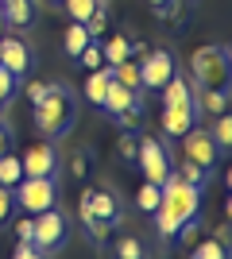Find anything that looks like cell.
I'll return each mask as SVG.
<instances>
[{
    "label": "cell",
    "instance_id": "obj_29",
    "mask_svg": "<svg viewBox=\"0 0 232 259\" xmlns=\"http://www.w3.org/2000/svg\"><path fill=\"white\" fill-rule=\"evenodd\" d=\"M77 62L85 66V70H101V66H105V58H101V39H89L85 51L77 54Z\"/></svg>",
    "mask_w": 232,
    "mask_h": 259
},
{
    "label": "cell",
    "instance_id": "obj_36",
    "mask_svg": "<svg viewBox=\"0 0 232 259\" xmlns=\"http://www.w3.org/2000/svg\"><path fill=\"white\" fill-rule=\"evenodd\" d=\"M47 85H51V81H39V77H35V81H27V101L35 105V101H39V97L47 93Z\"/></svg>",
    "mask_w": 232,
    "mask_h": 259
},
{
    "label": "cell",
    "instance_id": "obj_37",
    "mask_svg": "<svg viewBox=\"0 0 232 259\" xmlns=\"http://www.w3.org/2000/svg\"><path fill=\"white\" fill-rule=\"evenodd\" d=\"M35 8H47V4H55V0H31Z\"/></svg>",
    "mask_w": 232,
    "mask_h": 259
},
{
    "label": "cell",
    "instance_id": "obj_16",
    "mask_svg": "<svg viewBox=\"0 0 232 259\" xmlns=\"http://www.w3.org/2000/svg\"><path fill=\"white\" fill-rule=\"evenodd\" d=\"M109 81H112V66L89 70V77H85V101H89V105H97V108H101V101H105V89H109Z\"/></svg>",
    "mask_w": 232,
    "mask_h": 259
},
{
    "label": "cell",
    "instance_id": "obj_2",
    "mask_svg": "<svg viewBox=\"0 0 232 259\" xmlns=\"http://www.w3.org/2000/svg\"><path fill=\"white\" fill-rule=\"evenodd\" d=\"M35 132L43 136V140H62L70 128L77 124V93L70 85H58V81H51L47 85V93L39 101H35Z\"/></svg>",
    "mask_w": 232,
    "mask_h": 259
},
{
    "label": "cell",
    "instance_id": "obj_25",
    "mask_svg": "<svg viewBox=\"0 0 232 259\" xmlns=\"http://www.w3.org/2000/svg\"><path fill=\"white\" fill-rule=\"evenodd\" d=\"M62 12H66L74 23H85L93 12H97V0H62Z\"/></svg>",
    "mask_w": 232,
    "mask_h": 259
},
{
    "label": "cell",
    "instance_id": "obj_10",
    "mask_svg": "<svg viewBox=\"0 0 232 259\" xmlns=\"http://www.w3.org/2000/svg\"><path fill=\"white\" fill-rule=\"evenodd\" d=\"M23 162V178H47V174H58V147L51 140H35L27 151L20 155Z\"/></svg>",
    "mask_w": 232,
    "mask_h": 259
},
{
    "label": "cell",
    "instance_id": "obj_31",
    "mask_svg": "<svg viewBox=\"0 0 232 259\" xmlns=\"http://www.w3.org/2000/svg\"><path fill=\"white\" fill-rule=\"evenodd\" d=\"M12 232H16V244H31V240H35V217L23 213L20 221L12 225Z\"/></svg>",
    "mask_w": 232,
    "mask_h": 259
},
{
    "label": "cell",
    "instance_id": "obj_27",
    "mask_svg": "<svg viewBox=\"0 0 232 259\" xmlns=\"http://www.w3.org/2000/svg\"><path fill=\"white\" fill-rule=\"evenodd\" d=\"M135 147H140V132H120L116 136V155L124 162H135Z\"/></svg>",
    "mask_w": 232,
    "mask_h": 259
},
{
    "label": "cell",
    "instance_id": "obj_26",
    "mask_svg": "<svg viewBox=\"0 0 232 259\" xmlns=\"http://www.w3.org/2000/svg\"><path fill=\"white\" fill-rule=\"evenodd\" d=\"M89 159H93V155H89L85 147H74V151L66 155V170L74 174L77 182H81V178H85V174H89Z\"/></svg>",
    "mask_w": 232,
    "mask_h": 259
},
{
    "label": "cell",
    "instance_id": "obj_6",
    "mask_svg": "<svg viewBox=\"0 0 232 259\" xmlns=\"http://www.w3.org/2000/svg\"><path fill=\"white\" fill-rule=\"evenodd\" d=\"M66 240H70V225H66V213L62 209H43V213L35 217V248L43 251V255H55V251L66 248Z\"/></svg>",
    "mask_w": 232,
    "mask_h": 259
},
{
    "label": "cell",
    "instance_id": "obj_22",
    "mask_svg": "<svg viewBox=\"0 0 232 259\" xmlns=\"http://www.w3.org/2000/svg\"><path fill=\"white\" fill-rule=\"evenodd\" d=\"M112 120H116V128H120V132H140V124H144V105L120 108V112H112Z\"/></svg>",
    "mask_w": 232,
    "mask_h": 259
},
{
    "label": "cell",
    "instance_id": "obj_5",
    "mask_svg": "<svg viewBox=\"0 0 232 259\" xmlns=\"http://www.w3.org/2000/svg\"><path fill=\"white\" fill-rule=\"evenodd\" d=\"M135 166L144 170V182H155L163 186L174 170V162H170V151L163 147L159 136H140V147H135Z\"/></svg>",
    "mask_w": 232,
    "mask_h": 259
},
{
    "label": "cell",
    "instance_id": "obj_20",
    "mask_svg": "<svg viewBox=\"0 0 232 259\" xmlns=\"http://www.w3.org/2000/svg\"><path fill=\"white\" fill-rule=\"evenodd\" d=\"M85 43H89V31H85V23H74V20H70L66 35H62V51H66L70 58H77V54L85 51Z\"/></svg>",
    "mask_w": 232,
    "mask_h": 259
},
{
    "label": "cell",
    "instance_id": "obj_19",
    "mask_svg": "<svg viewBox=\"0 0 232 259\" xmlns=\"http://www.w3.org/2000/svg\"><path fill=\"white\" fill-rule=\"evenodd\" d=\"M170 174H174L178 182H186V186H198V190H201L205 182H209V170H201L198 162H190L186 155L178 159V170H170Z\"/></svg>",
    "mask_w": 232,
    "mask_h": 259
},
{
    "label": "cell",
    "instance_id": "obj_1",
    "mask_svg": "<svg viewBox=\"0 0 232 259\" xmlns=\"http://www.w3.org/2000/svg\"><path fill=\"white\" fill-rule=\"evenodd\" d=\"M159 190H163V201H159V209L151 213L155 217V232H159L163 240H174L178 228L201 213V190H198V186L178 182L174 174H170Z\"/></svg>",
    "mask_w": 232,
    "mask_h": 259
},
{
    "label": "cell",
    "instance_id": "obj_12",
    "mask_svg": "<svg viewBox=\"0 0 232 259\" xmlns=\"http://www.w3.org/2000/svg\"><path fill=\"white\" fill-rule=\"evenodd\" d=\"M159 93H163V105H170V108H194V81L182 77L178 70L166 77V85Z\"/></svg>",
    "mask_w": 232,
    "mask_h": 259
},
{
    "label": "cell",
    "instance_id": "obj_24",
    "mask_svg": "<svg viewBox=\"0 0 232 259\" xmlns=\"http://www.w3.org/2000/svg\"><path fill=\"white\" fill-rule=\"evenodd\" d=\"M213 120H217V124L209 128V136L217 140L221 151H228V147H232V116H228V112H221V116H213Z\"/></svg>",
    "mask_w": 232,
    "mask_h": 259
},
{
    "label": "cell",
    "instance_id": "obj_8",
    "mask_svg": "<svg viewBox=\"0 0 232 259\" xmlns=\"http://www.w3.org/2000/svg\"><path fill=\"white\" fill-rule=\"evenodd\" d=\"M174 70H178V66H174V58H170V51L151 47V51L140 58V89H144V93H159Z\"/></svg>",
    "mask_w": 232,
    "mask_h": 259
},
{
    "label": "cell",
    "instance_id": "obj_14",
    "mask_svg": "<svg viewBox=\"0 0 232 259\" xmlns=\"http://www.w3.org/2000/svg\"><path fill=\"white\" fill-rule=\"evenodd\" d=\"M132 105H144V89H128V85H120V81H109L101 108H105V112L112 116V112H120V108H132Z\"/></svg>",
    "mask_w": 232,
    "mask_h": 259
},
{
    "label": "cell",
    "instance_id": "obj_35",
    "mask_svg": "<svg viewBox=\"0 0 232 259\" xmlns=\"http://www.w3.org/2000/svg\"><path fill=\"white\" fill-rule=\"evenodd\" d=\"M4 151H12V124L0 116V155H4Z\"/></svg>",
    "mask_w": 232,
    "mask_h": 259
},
{
    "label": "cell",
    "instance_id": "obj_17",
    "mask_svg": "<svg viewBox=\"0 0 232 259\" xmlns=\"http://www.w3.org/2000/svg\"><path fill=\"white\" fill-rule=\"evenodd\" d=\"M155 12H159V23H163L166 31H178L186 23V0H163Z\"/></svg>",
    "mask_w": 232,
    "mask_h": 259
},
{
    "label": "cell",
    "instance_id": "obj_28",
    "mask_svg": "<svg viewBox=\"0 0 232 259\" xmlns=\"http://www.w3.org/2000/svg\"><path fill=\"white\" fill-rule=\"evenodd\" d=\"M85 31H89V39H105V35H109V8L93 12V16L85 20Z\"/></svg>",
    "mask_w": 232,
    "mask_h": 259
},
{
    "label": "cell",
    "instance_id": "obj_7",
    "mask_svg": "<svg viewBox=\"0 0 232 259\" xmlns=\"http://www.w3.org/2000/svg\"><path fill=\"white\" fill-rule=\"evenodd\" d=\"M178 140H182V155H186L190 162H198L201 170L213 174V166L221 162L224 151L217 147V140L209 136V124H205V128H201V124H194V128H190L186 136H178Z\"/></svg>",
    "mask_w": 232,
    "mask_h": 259
},
{
    "label": "cell",
    "instance_id": "obj_38",
    "mask_svg": "<svg viewBox=\"0 0 232 259\" xmlns=\"http://www.w3.org/2000/svg\"><path fill=\"white\" fill-rule=\"evenodd\" d=\"M4 27H8V23H4V8H0V35H4Z\"/></svg>",
    "mask_w": 232,
    "mask_h": 259
},
{
    "label": "cell",
    "instance_id": "obj_18",
    "mask_svg": "<svg viewBox=\"0 0 232 259\" xmlns=\"http://www.w3.org/2000/svg\"><path fill=\"white\" fill-rule=\"evenodd\" d=\"M20 178H23L20 155H16V151H4V155H0V186H4V190H16Z\"/></svg>",
    "mask_w": 232,
    "mask_h": 259
},
{
    "label": "cell",
    "instance_id": "obj_15",
    "mask_svg": "<svg viewBox=\"0 0 232 259\" xmlns=\"http://www.w3.org/2000/svg\"><path fill=\"white\" fill-rule=\"evenodd\" d=\"M0 8H4V23H8V27H27V23L35 20L31 0H0Z\"/></svg>",
    "mask_w": 232,
    "mask_h": 259
},
{
    "label": "cell",
    "instance_id": "obj_4",
    "mask_svg": "<svg viewBox=\"0 0 232 259\" xmlns=\"http://www.w3.org/2000/svg\"><path fill=\"white\" fill-rule=\"evenodd\" d=\"M190 81L205 89H228V47H198L190 58Z\"/></svg>",
    "mask_w": 232,
    "mask_h": 259
},
{
    "label": "cell",
    "instance_id": "obj_3",
    "mask_svg": "<svg viewBox=\"0 0 232 259\" xmlns=\"http://www.w3.org/2000/svg\"><path fill=\"white\" fill-rule=\"evenodd\" d=\"M58 194H62L58 174H47V178H20L16 190H12V201H16L20 213L39 217L43 209H55L58 205Z\"/></svg>",
    "mask_w": 232,
    "mask_h": 259
},
{
    "label": "cell",
    "instance_id": "obj_30",
    "mask_svg": "<svg viewBox=\"0 0 232 259\" xmlns=\"http://www.w3.org/2000/svg\"><path fill=\"white\" fill-rule=\"evenodd\" d=\"M116 259H144V244L135 236H120L116 240Z\"/></svg>",
    "mask_w": 232,
    "mask_h": 259
},
{
    "label": "cell",
    "instance_id": "obj_9",
    "mask_svg": "<svg viewBox=\"0 0 232 259\" xmlns=\"http://www.w3.org/2000/svg\"><path fill=\"white\" fill-rule=\"evenodd\" d=\"M0 66H4L16 81H23L35 66V51L23 43V39H16V35H0Z\"/></svg>",
    "mask_w": 232,
    "mask_h": 259
},
{
    "label": "cell",
    "instance_id": "obj_23",
    "mask_svg": "<svg viewBox=\"0 0 232 259\" xmlns=\"http://www.w3.org/2000/svg\"><path fill=\"white\" fill-rule=\"evenodd\" d=\"M159 201H163V190H159L155 182H144L140 190H135V205L144 209V213H155V209H159Z\"/></svg>",
    "mask_w": 232,
    "mask_h": 259
},
{
    "label": "cell",
    "instance_id": "obj_11",
    "mask_svg": "<svg viewBox=\"0 0 232 259\" xmlns=\"http://www.w3.org/2000/svg\"><path fill=\"white\" fill-rule=\"evenodd\" d=\"M194 112H198V120H213L221 112H228V89L194 85Z\"/></svg>",
    "mask_w": 232,
    "mask_h": 259
},
{
    "label": "cell",
    "instance_id": "obj_39",
    "mask_svg": "<svg viewBox=\"0 0 232 259\" xmlns=\"http://www.w3.org/2000/svg\"><path fill=\"white\" fill-rule=\"evenodd\" d=\"M147 4H151V8H159V4H163V0H147Z\"/></svg>",
    "mask_w": 232,
    "mask_h": 259
},
{
    "label": "cell",
    "instance_id": "obj_13",
    "mask_svg": "<svg viewBox=\"0 0 232 259\" xmlns=\"http://www.w3.org/2000/svg\"><path fill=\"white\" fill-rule=\"evenodd\" d=\"M194 124H198V112H194V108H170V105H163V116H159L163 136L178 140V136H186Z\"/></svg>",
    "mask_w": 232,
    "mask_h": 259
},
{
    "label": "cell",
    "instance_id": "obj_33",
    "mask_svg": "<svg viewBox=\"0 0 232 259\" xmlns=\"http://www.w3.org/2000/svg\"><path fill=\"white\" fill-rule=\"evenodd\" d=\"M16 85H20V81H16V77H12L4 66H0V105H8V97L16 93Z\"/></svg>",
    "mask_w": 232,
    "mask_h": 259
},
{
    "label": "cell",
    "instance_id": "obj_21",
    "mask_svg": "<svg viewBox=\"0 0 232 259\" xmlns=\"http://www.w3.org/2000/svg\"><path fill=\"white\" fill-rule=\"evenodd\" d=\"M190 259H228V244L217 236H205L194 244V251H190Z\"/></svg>",
    "mask_w": 232,
    "mask_h": 259
},
{
    "label": "cell",
    "instance_id": "obj_34",
    "mask_svg": "<svg viewBox=\"0 0 232 259\" xmlns=\"http://www.w3.org/2000/svg\"><path fill=\"white\" fill-rule=\"evenodd\" d=\"M12 259H51V255H43L35 244H16V248H12Z\"/></svg>",
    "mask_w": 232,
    "mask_h": 259
},
{
    "label": "cell",
    "instance_id": "obj_32",
    "mask_svg": "<svg viewBox=\"0 0 232 259\" xmlns=\"http://www.w3.org/2000/svg\"><path fill=\"white\" fill-rule=\"evenodd\" d=\"M12 213H16V201H12V190H4L0 186V228L12 221Z\"/></svg>",
    "mask_w": 232,
    "mask_h": 259
}]
</instances>
